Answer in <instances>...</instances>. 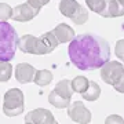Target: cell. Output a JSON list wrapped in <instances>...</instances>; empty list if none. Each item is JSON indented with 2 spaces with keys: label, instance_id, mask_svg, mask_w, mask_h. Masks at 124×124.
<instances>
[{
  "label": "cell",
  "instance_id": "obj_1",
  "mask_svg": "<svg viewBox=\"0 0 124 124\" xmlns=\"http://www.w3.org/2000/svg\"><path fill=\"white\" fill-rule=\"evenodd\" d=\"M68 54L77 69L94 70L102 68L110 59V46L101 36L85 33L73 37L68 47Z\"/></svg>",
  "mask_w": 124,
  "mask_h": 124
},
{
  "label": "cell",
  "instance_id": "obj_2",
  "mask_svg": "<svg viewBox=\"0 0 124 124\" xmlns=\"http://www.w3.org/2000/svg\"><path fill=\"white\" fill-rule=\"evenodd\" d=\"M58 40L53 35V32H47L40 37H35L32 35H23L18 39V47L25 54H35V55H44L53 53L58 47Z\"/></svg>",
  "mask_w": 124,
  "mask_h": 124
},
{
  "label": "cell",
  "instance_id": "obj_3",
  "mask_svg": "<svg viewBox=\"0 0 124 124\" xmlns=\"http://www.w3.org/2000/svg\"><path fill=\"white\" fill-rule=\"evenodd\" d=\"M18 35L8 22L0 21V62H8L15 57Z\"/></svg>",
  "mask_w": 124,
  "mask_h": 124
},
{
  "label": "cell",
  "instance_id": "obj_4",
  "mask_svg": "<svg viewBox=\"0 0 124 124\" xmlns=\"http://www.w3.org/2000/svg\"><path fill=\"white\" fill-rule=\"evenodd\" d=\"M101 77L106 84H110L117 93L124 94V65H121V62L109 59L101 68Z\"/></svg>",
  "mask_w": 124,
  "mask_h": 124
},
{
  "label": "cell",
  "instance_id": "obj_5",
  "mask_svg": "<svg viewBox=\"0 0 124 124\" xmlns=\"http://www.w3.org/2000/svg\"><path fill=\"white\" fill-rule=\"evenodd\" d=\"M25 109V99L23 93L19 88H11L6 91L3 99V113L7 117L19 116Z\"/></svg>",
  "mask_w": 124,
  "mask_h": 124
},
{
  "label": "cell",
  "instance_id": "obj_6",
  "mask_svg": "<svg viewBox=\"0 0 124 124\" xmlns=\"http://www.w3.org/2000/svg\"><path fill=\"white\" fill-rule=\"evenodd\" d=\"M59 11L63 17L70 18L76 25H84L88 21V11L85 7L77 3L76 0H61Z\"/></svg>",
  "mask_w": 124,
  "mask_h": 124
},
{
  "label": "cell",
  "instance_id": "obj_7",
  "mask_svg": "<svg viewBox=\"0 0 124 124\" xmlns=\"http://www.w3.org/2000/svg\"><path fill=\"white\" fill-rule=\"evenodd\" d=\"M68 116L79 124H88L91 121V112L84 106L81 101H76L68 106Z\"/></svg>",
  "mask_w": 124,
  "mask_h": 124
},
{
  "label": "cell",
  "instance_id": "obj_8",
  "mask_svg": "<svg viewBox=\"0 0 124 124\" xmlns=\"http://www.w3.org/2000/svg\"><path fill=\"white\" fill-rule=\"evenodd\" d=\"M40 13V10L32 7L28 3H22V4H18L13 8V17L11 19L17 21V22H28Z\"/></svg>",
  "mask_w": 124,
  "mask_h": 124
},
{
  "label": "cell",
  "instance_id": "obj_9",
  "mask_svg": "<svg viewBox=\"0 0 124 124\" xmlns=\"http://www.w3.org/2000/svg\"><path fill=\"white\" fill-rule=\"evenodd\" d=\"M55 119H54L53 113L48 109H33L25 116V123L31 124H54Z\"/></svg>",
  "mask_w": 124,
  "mask_h": 124
},
{
  "label": "cell",
  "instance_id": "obj_10",
  "mask_svg": "<svg viewBox=\"0 0 124 124\" xmlns=\"http://www.w3.org/2000/svg\"><path fill=\"white\" fill-rule=\"evenodd\" d=\"M35 75H36V69L29 63H18L17 68H15V79L22 84L33 81Z\"/></svg>",
  "mask_w": 124,
  "mask_h": 124
},
{
  "label": "cell",
  "instance_id": "obj_11",
  "mask_svg": "<svg viewBox=\"0 0 124 124\" xmlns=\"http://www.w3.org/2000/svg\"><path fill=\"white\" fill-rule=\"evenodd\" d=\"M103 18H116L124 15V0H106V7L101 14Z\"/></svg>",
  "mask_w": 124,
  "mask_h": 124
},
{
  "label": "cell",
  "instance_id": "obj_12",
  "mask_svg": "<svg viewBox=\"0 0 124 124\" xmlns=\"http://www.w3.org/2000/svg\"><path fill=\"white\" fill-rule=\"evenodd\" d=\"M53 35L57 37L58 43H70L75 37V31L66 23H59L55 29H53Z\"/></svg>",
  "mask_w": 124,
  "mask_h": 124
},
{
  "label": "cell",
  "instance_id": "obj_13",
  "mask_svg": "<svg viewBox=\"0 0 124 124\" xmlns=\"http://www.w3.org/2000/svg\"><path fill=\"white\" fill-rule=\"evenodd\" d=\"M48 102L53 105V106L58 108V109H65L70 105V99L69 98H65L59 95L58 93H55V90H53L48 95Z\"/></svg>",
  "mask_w": 124,
  "mask_h": 124
},
{
  "label": "cell",
  "instance_id": "obj_14",
  "mask_svg": "<svg viewBox=\"0 0 124 124\" xmlns=\"http://www.w3.org/2000/svg\"><path fill=\"white\" fill-rule=\"evenodd\" d=\"M37 85L40 87H46V85H48L51 81H53V73L50 70H36V75H35V79H33Z\"/></svg>",
  "mask_w": 124,
  "mask_h": 124
},
{
  "label": "cell",
  "instance_id": "obj_15",
  "mask_svg": "<svg viewBox=\"0 0 124 124\" xmlns=\"http://www.w3.org/2000/svg\"><path fill=\"white\" fill-rule=\"evenodd\" d=\"M81 97L84 98L85 101H90V102L97 101L98 98L101 97V88H99V85L95 81H90L88 88H87L85 93L81 94Z\"/></svg>",
  "mask_w": 124,
  "mask_h": 124
},
{
  "label": "cell",
  "instance_id": "obj_16",
  "mask_svg": "<svg viewBox=\"0 0 124 124\" xmlns=\"http://www.w3.org/2000/svg\"><path fill=\"white\" fill-rule=\"evenodd\" d=\"M70 83H72L73 93H79V94L85 93L87 88H88V85H90L88 79L84 77V76H77V77H75V79L72 80Z\"/></svg>",
  "mask_w": 124,
  "mask_h": 124
},
{
  "label": "cell",
  "instance_id": "obj_17",
  "mask_svg": "<svg viewBox=\"0 0 124 124\" xmlns=\"http://www.w3.org/2000/svg\"><path fill=\"white\" fill-rule=\"evenodd\" d=\"M55 93H58L59 95L65 98H72V94H73V88H72V83L69 80H61L58 81V84L55 85Z\"/></svg>",
  "mask_w": 124,
  "mask_h": 124
},
{
  "label": "cell",
  "instance_id": "obj_18",
  "mask_svg": "<svg viewBox=\"0 0 124 124\" xmlns=\"http://www.w3.org/2000/svg\"><path fill=\"white\" fill-rule=\"evenodd\" d=\"M85 4H87L88 10L101 15L106 7V0H85Z\"/></svg>",
  "mask_w": 124,
  "mask_h": 124
},
{
  "label": "cell",
  "instance_id": "obj_19",
  "mask_svg": "<svg viewBox=\"0 0 124 124\" xmlns=\"http://www.w3.org/2000/svg\"><path fill=\"white\" fill-rule=\"evenodd\" d=\"M13 75V66L10 62H0V81L4 83L11 79Z\"/></svg>",
  "mask_w": 124,
  "mask_h": 124
},
{
  "label": "cell",
  "instance_id": "obj_20",
  "mask_svg": "<svg viewBox=\"0 0 124 124\" xmlns=\"http://www.w3.org/2000/svg\"><path fill=\"white\" fill-rule=\"evenodd\" d=\"M13 17V8L7 3H0V21H7Z\"/></svg>",
  "mask_w": 124,
  "mask_h": 124
},
{
  "label": "cell",
  "instance_id": "obj_21",
  "mask_svg": "<svg viewBox=\"0 0 124 124\" xmlns=\"http://www.w3.org/2000/svg\"><path fill=\"white\" fill-rule=\"evenodd\" d=\"M115 54H116V57L119 58V59L124 61V39L119 40V41L116 43V47H115Z\"/></svg>",
  "mask_w": 124,
  "mask_h": 124
},
{
  "label": "cell",
  "instance_id": "obj_22",
  "mask_svg": "<svg viewBox=\"0 0 124 124\" xmlns=\"http://www.w3.org/2000/svg\"><path fill=\"white\" fill-rule=\"evenodd\" d=\"M105 124H124V119L119 115H110L106 117Z\"/></svg>",
  "mask_w": 124,
  "mask_h": 124
},
{
  "label": "cell",
  "instance_id": "obj_23",
  "mask_svg": "<svg viewBox=\"0 0 124 124\" xmlns=\"http://www.w3.org/2000/svg\"><path fill=\"white\" fill-rule=\"evenodd\" d=\"M50 0H28V4H31L32 7H35V8L40 10L43 6L48 4Z\"/></svg>",
  "mask_w": 124,
  "mask_h": 124
},
{
  "label": "cell",
  "instance_id": "obj_24",
  "mask_svg": "<svg viewBox=\"0 0 124 124\" xmlns=\"http://www.w3.org/2000/svg\"><path fill=\"white\" fill-rule=\"evenodd\" d=\"M54 124H58V123H57V121H54Z\"/></svg>",
  "mask_w": 124,
  "mask_h": 124
},
{
  "label": "cell",
  "instance_id": "obj_25",
  "mask_svg": "<svg viewBox=\"0 0 124 124\" xmlns=\"http://www.w3.org/2000/svg\"><path fill=\"white\" fill-rule=\"evenodd\" d=\"M25 124H31V123H25Z\"/></svg>",
  "mask_w": 124,
  "mask_h": 124
}]
</instances>
